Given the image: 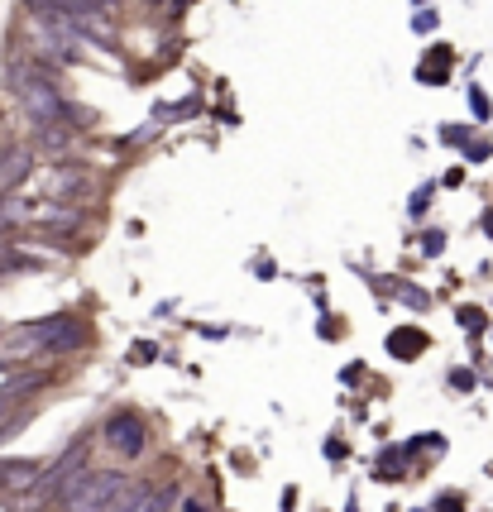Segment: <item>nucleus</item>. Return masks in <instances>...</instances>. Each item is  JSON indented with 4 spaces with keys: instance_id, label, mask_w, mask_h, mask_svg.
Segmentation results:
<instances>
[{
    "instance_id": "nucleus-1",
    "label": "nucleus",
    "mask_w": 493,
    "mask_h": 512,
    "mask_svg": "<svg viewBox=\"0 0 493 512\" xmlns=\"http://www.w3.org/2000/svg\"><path fill=\"white\" fill-rule=\"evenodd\" d=\"M77 345H82V326L68 321V316H53V321H34V326H20L15 335H5L0 364H5V359L58 355V350H77Z\"/></svg>"
},
{
    "instance_id": "nucleus-2",
    "label": "nucleus",
    "mask_w": 493,
    "mask_h": 512,
    "mask_svg": "<svg viewBox=\"0 0 493 512\" xmlns=\"http://www.w3.org/2000/svg\"><path fill=\"white\" fill-rule=\"evenodd\" d=\"M10 82H15V96H20V106L39 125H63V120H72V111H68V101L58 96V87L48 82V72H34V67H15L10 72Z\"/></svg>"
},
{
    "instance_id": "nucleus-3",
    "label": "nucleus",
    "mask_w": 493,
    "mask_h": 512,
    "mask_svg": "<svg viewBox=\"0 0 493 512\" xmlns=\"http://www.w3.org/2000/svg\"><path fill=\"white\" fill-rule=\"evenodd\" d=\"M125 493V474H87V465L77 469L63 489V503L72 512H106Z\"/></svg>"
},
{
    "instance_id": "nucleus-4",
    "label": "nucleus",
    "mask_w": 493,
    "mask_h": 512,
    "mask_svg": "<svg viewBox=\"0 0 493 512\" xmlns=\"http://www.w3.org/2000/svg\"><path fill=\"white\" fill-rule=\"evenodd\" d=\"M10 221L20 225H77V206H68V197H24L5 201Z\"/></svg>"
},
{
    "instance_id": "nucleus-5",
    "label": "nucleus",
    "mask_w": 493,
    "mask_h": 512,
    "mask_svg": "<svg viewBox=\"0 0 493 512\" xmlns=\"http://www.w3.org/2000/svg\"><path fill=\"white\" fill-rule=\"evenodd\" d=\"M106 441H111L115 450H125V455H139V450H144V431H139L135 417H115V422L106 426Z\"/></svg>"
},
{
    "instance_id": "nucleus-6",
    "label": "nucleus",
    "mask_w": 493,
    "mask_h": 512,
    "mask_svg": "<svg viewBox=\"0 0 493 512\" xmlns=\"http://www.w3.org/2000/svg\"><path fill=\"white\" fill-rule=\"evenodd\" d=\"M44 474L39 465H0V484H10V489H24V484H39Z\"/></svg>"
},
{
    "instance_id": "nucleus-7",
    "label": "nucleus",
    "mask_w": 493,
    "mask_h": 512,
    "mask_svg": "<svg viewBox=\"0 0 493 512\" xmlns=\"http://www.w3.org/2000/svg\"><path fill=\"white\" fill-rule=\"evenodd\" d=\"M34 383H39V374H24V379H15V383H0V417H5V407H10L15 398H24Z\"/></svg>"
},
{
    "instance_id": "nucleus-8",
    "label": "nucleus",
    "mask_w": 493,
    "mask_h": 512,
    "mask_svg": "<svg viewBox=\"0 0 493 512\" xmlns=\"http://www.w3.org/2000/svg\"><path fill=\"white\" fill-rule=\"evenodd\" d=\"M168 508V498L163 493H139L135 503H130V512H163Z\"/></svg>"
},
{
    "instance_id": "nucleus-9",
    "label": "nucleus",
    "mask_w": 493,
    "mask_h": 512,
    "mask_svg": "<svg viewBox=\"0 0 493 512\" xmlns=\"http://www.w3.org/2000/svg\"><path fill=\"white\" fill-rule=\"evenodd\" d=\"M182 508H187V512H211V508H206V503H202V498H187Z\"/></svg>"
}]
</instances>
